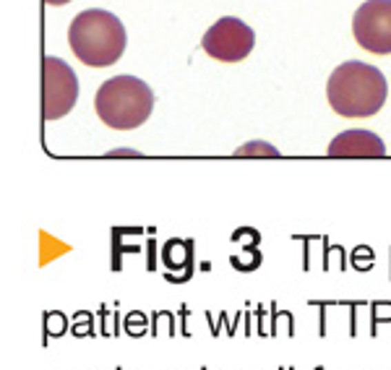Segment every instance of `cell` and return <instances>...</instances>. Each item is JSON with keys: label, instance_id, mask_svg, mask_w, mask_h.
<instances>
[{"label": "cell", "instance_id": "cell-4", "mask_svg": "<svg viewBox=\"0 0 391 370\" xmlns=\"http://www.w3.org/2000/svg\"><path fill=\"white\" fill-rule=\"evenodd\" d=\"M79 99V79L60 58L42 60V118L58 120L68 115Z\"/></svg>", "mask_w": 391, "mask_h": 370}, {"label": "cell", "instance_id": "cell-20", "mask_svg": "<svg viewBox=\"0 0 391 370\" xmlns=\"http://www.w3.org/2000/svg\"><path fill=\"white\" fill-rule=\"evenodd\" d=\"M279 370H287V368H279Z\"/></svg>", "mask_w": 391, "mask_h": 370}, {"label": "cell", "instance_id": "cell-10", "mask_svg": "<svg viewBox=\"0 0 391 370\" xmlns=\"http://www.w3.org/2000/svg\"><path fill=\"white\" fill-rule=\"evenodd\" d=\"M391 321V302H373L370 305V336H379V323Z\"/></svg>", "mask_w": 391, "mask_h": 370}, {"label": "cell", "instance_id": "cell-17", "mask_svg": "<svg viewBox=\"0 0 391 370\" xmlns=\"http://www.w3.org/2000/svg\"><path fill=\"white\" fill-rule=\"evenodd\" d=\"M48 6H66V3H71V0H45Z\"/></svg>", "mask_w": 391, "mask_h": 370}, {"label": "cell", "instance_id": "cell-5", "mask_svg": "<svg viewBox=\"0 0 391 370\" xmlns=\"http://www.w3.org/2000/svg\"><path fill=\"white\" fill-rule=\"evenodd\" d=\"M256 34L245 21H240L235 16H225L203 34L201 48L209 58L219 63H240L253 52Z\"/></svg>", "mask_w": 391, "mask_h": 370}, {"label": "cell", "instance_id": "cell-2", "mask_svg": "<svg viewBox=\"0 0 391 370\" xmlns=\"http://www.w3.org/2000/svg\"><path fill=\"white\" fill-rule=\"evenodd\" d=\"M68 45L83 65L107 68L118 63L120 55L126 52V29L115 13H107L102 8L81 11L71 21Z\"/></svg>", "mask_w": 391, "mask_h": 370}, {"label": "cell", "instance_id": "cell-22", "mask_svg": "<svg viewBox=\"0 0 391 370\" xmlns=\"http://www.w3.org/2000/svg\"><path fill=\"white\" fill-rule=\"evenodd\" d=\"M201 370H206V368H201Z\"/></svg>", "mask_w": 391, "mask_h": 370}, {"label": "cell", "instance_id": "cell-15", "mask_svg": "<svg viewBox=\"0 0 391 370\" xmlns=\"http://www.w3.org/2000/svg\"><path fill=\"white\" fill-rule=\"evenodd\" d=\"M99 336H118V313H110L107 316V311H102V331H99Z\"/></svg>", "mask_w": 391, "mask_h": 370}, {"label": "cell", "instance_id": "cell-14", "mask_svg": "<svg viewBox=\"0 0 391 370\" xmlns=\"http://www.w3.org/2000/svg\"><path fill=\"white\" fill-rule=\"evenodd\" d=\"M146 326H149V318L141 316V313H133V316L126 318V331H128V336H133V339L146 334Z\"/></svg>", "mask_w": 391, "mask_h": 370}, {"label": "cell", "instance_id": "cell-3", "mask_svg": "<svg viewBox=\"0 0 391 370\" xmlns=\"http://www.w3.org/2000/svg\"><path fill=\"white\" fill-rule=\"evenodd\" d=\"M94 107L105 125L115 131H133L149 120L154 110V94L149 84L136 76H115L99 86Z\"/></svg>", "mask_w": 391, "mask_h": 370}, {"label": "cell", "instance_id": "cell-13", "mask_svg": "<svg viewBox=\"0 0 391 370\" xmlns=\"http://www.w3.org/2000/svg\"><path fill=\"white\" fill-rule=\"evenodd\" d=\"M162 326L170 329V336H175V318H172V313L167 311L154 313V318H152V336H162Z\"/></svg>", "mask_w": 391, "mask_h": 370}, {"label": "cell", "instance_id": "cell-6", "mask_svg": "<svg viewBox=\"0 0 391 370\" xmlns=\"http://www.w3.org/2000/svg\"><path fill=\"white\" fill-rule=\"evenodd\" d=\"M357 45L376 55L391 52V0H365L352 19Z\"/></svg>", "mask_w": 391, "mask_h": 370}, {"label": "cell", "instance_id": "cell-11", "mask_svg": "<svg viewBox=\"0 0 391 370\" xmlns=\"http://www.w3.org/2000/svg\"><path fill=\"white\" fill-rule=\"evenodd\" d=\"M277 154H279V152L263 141H250L235 152V156H277Z\"/></svg>", "mask_w": 391, "mask_h": 370}, {"label": "cell", "instance_id": "cell-21", "mask_svg": "<svg viewBox=\"0 0 391 370\" xmlns=\"http://www.w3.org/2000/svg\"><path fill=\"white\" fill-rule=\"evenodd\" d=\"M118 370H123V368H118Z\"/></svg>", "mask_w": 391, "mask_h": 370}, {"label": "cell", "instance_id": "cell-9", "mask_svg": "<svg viewBox=\"0 0 391 370\" xmlns=\"http://www.w3.org/2000/svg\"><path fill=\"white\" fill-rule=\"evenodd\" d=\"M272 323H269V336L279 334V326H285V334L287 336H295V318L292 313H277V308H272Z\"/></svg>", "mask_w": 391, "mask_h": 370}, {"label": "cell", "instance_id": "cell-7", "mask_svg": "<svg viewBox=\"0 0 391 370\" xmlns=\"http://www.w3.org/2000/svg\"><path fill=\"white\" fill-rule=\"evenodd\" d=\"M332 156H383L386 146L370 131H344L329 143Z\"/></svg>", "mask_w": 391, "mask_h": 370}, {"label": "cell", "instance_id": "cell-1", "mask_svg": "<svg viewBox=\"0 0 391 370\" xmlns=\"http://www.w3.org/2000/svg\"><path fill=\"white\" fill-rule=\"evenodd\" d=\"M389 94V84L376 65L350 60L337 65L329 76L326 96L337 115L342 118H370L376 115Z\"/></svg>", "mask_w": 391, "mask_h": 370}, {"label": "cell", "instance_id": "cell-18", "mask_svg": "<svg viewBox=\"0 0 391 370\" xmlns=\"http://www.w3.org/2000/svg\"><path fill=\"white\" fill-rule=\"evenodd\" d=\"M287 370H295V368H287Z\"/></svg>", "mask_w": 391, "mask_h": 370}, {"label": "cell", "instance_id": "cell-19", "mask_svg": "<svg viewBox=\"0 0 391 370\" xmlns=\"http://www.w3.org/2000/svg\"><path fill=\"white\" fill-rule=\"evenodd\" d=\"M316 370H323V368H316Z\"/></svg>", "mask_w": 391, "mask_h": 370}, {"label": "cell", "instance_id": "cell-8", "mask_svg": "<svg viewBox=\"0 0 391 370\" xmlns=\"http://www.w3.org/2000/svg\"><path fill=\"white\" fill-rule=\"evenodd\" d=\"M66 329H68V318H66L63 313H48V316H45V339H42V345L48 347L50 339L63 336Z\"/></svg>", "mask_w": 391, "mask_h": 370}, {"label": "cell", "instance_id": "cell-16", "mask_svg": "<svg viewBox=\"0 0 391 370\" xmlns=\"http://www.w3.org/2000/svg\"><path fill=\"white\" fill-rule=\"evenodd\" d=\"M259 336H269V326H266V313L259 308Z\"/></svg>", "mask_w": 391, "mask_h": 370}, {"label": "cell", "instance_id": "cell-12", "mask_svg": "<svg viewBox=\"0 0 391 370\" xmlns=\"http://www.w3.org/2000/svg\"><path fill=\"white\" fill-rule=\"evenodd\" d=\"M71 334L76 339H83V336H97L94 334V318L89 313H76V323H73Z\"/></svg>", "mask_w": 391, "mask_h": 370}]
</instances>
